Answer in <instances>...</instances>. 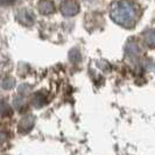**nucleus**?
I'll use <instances>...</instances> for the list:
<instances>
[{
	"mask_svg": "<svg viewBox=\"0 0 155 155\" xmlns=\"http://www.w3.org/2000/svg\"><path fill=\"white\" fill-rule=\"evenodd\" d=\"M110 16L116 23L123 27H132L138 19V9L130 1H118L111 5Z\"/></svg>",
	"mask_w": 155,
	"mask_h": 155,
	"instance_id": "1",
	"label": "nucleus"
},
{
	"mask_svg": "<svg viewBox=\"0 0 155 155\" xmlns=\"http://www.w3.org/2000/svg\"><path fill=\"white\" fill-rule=\"evenodd\" d=\"M61 11H62L63 15L65 16H72L75 14H77L79 8H78V5L75 2V1H71V0H68L65 2H63L62 6H61Z\"/></svg>",
	"mask_w": 155,
	"mask_h": 155,
	"instance_id": "2",
	"label": "nucleus"
},
{
	"mask_svg": "<svg viewBox=\"0 0 155 155\" xmlns=\"http://www.w3.org/2000/svg\"><path fill=\"white\" fill-rule=\"evenodd\" d=\"M34 123H35V120H34V117L33 116H27L22 118L21 119V121L19 123V130H20V132H28L29 130H31V127L34 126Z\"/></svg>",
	"mask_w": 155,
	"mask_h": 155,
	"instance_id": "3",
	"label": "nucleus"
},
{
	"mask_svg": "<svg viewBox=\"0 0 155 155\" xmlns=\"http://www.w3.org/2000/svg\"><path fill=\"white\" fill-rule=\"evenodd\" d=\"M39 11L45 15L51 14V13H54L55 11L54 4L50 0H42V1H40L39 4Z\"/></svg>",
	"mask_w": 155,
	"mask_h": 155,
	"instance_id": "4",
	"label": "nucleus"
},
{
	"mask_svg": "<svg viewBox=\"0 0 155 155\" xmlns=\"http://www.w3.org/2000/svg\"><path fill=\"white\" fill-rule=\"evenodd\" d=\"M143 39L145 43L148 48H155V31L154 29H148L143 33Z\"/></svg>",
	"mask_w": 155,
	"mask_h": 155,
	"instance_id": "5",
	"label": "nucleus"
},
{
	"mask_svg": "<svg viewBox=\"0 0 155 155\" xmlns=\"http://www.w3.org/2000/svg\"><path fill=\"white\" fill-rule=\"evenodd\" d=\"M18 19H19V21L21 23L27 25V26H31V25H33V22H34L33 14H31V12H28V11H22V12L19 14Z\"/></svg>",
	"mask_w": 155,
	"mask_h": 155,
	"instance_id": "6",
	"label": "nucleus"
},
{
	"mask_svg": "<svg viewBox=\"0 0 155 155\" xmlns=\"http://www.w3.org/2000/svg\"><path fill=\"white\" fill-rule=\"evenodd\" d=\"M126 54L130 55V57H135L139 54V48H138L135 42H133V41L128 42V45L126 47Z\"/></svg>",
	"mask_w": 155,
	"mask_h": 155,
	"instance_id": "7",
	"label": "nucleus"
},
{
	"mask_svg": "<svg viewBox=\"0 0 155 155\" xmlns=\"http://www.w3.org/2000/svg\"><path fill=\"white\" fill-rule=\"evenodd\" d=\"M45 103H46V96H45L43 93L40 92L34 96V98H33V104H34L35 107H41Z\"/></svg>",
	"mask_w": 155,
	"mask_h": 155,
	"instance_id": "8",
	"label": "nucleus"
},
{
	"mask_svg": "<svg viewBox=\"0 0 155 155\" xmlns=\"http://www.w3.org/2000/svg\"><path fill=\"white\" fill-rule=\"evenodd\" d=\"M69 58H70V61H71V62L77 63V62L81 61L82 55H81V53H79V50H78V49H72L69 54Z\"/></svg>",
	"mask_w": 155,
	"mask_h": 155,
	"instance_id": "9",
	"label": "nucleus"
},
{
	"mask_svg": "<svg viewBox=\"0 0 155 155\" xmlns=\"http://www.w3.org/2000/svg\"><path fill=\"white\" fill-rule=\"evenodd\" d=\"M14 85H15V82H14L13 78H11V77L4 78V81H2V89L9 90V89H12Z\"/></svg>",
	"mask_w": 155,
	"mask_h": 155,
	"instance_id": "10",
	"label": "nucleus"
},
{
	"mask_svg": "<svg viewBox=\"0 0 155 155\" xmlns=\"http://www.w3.org/2000/svg\"><path fill=\"white\" fill-rule=\"evenodd\" d=\"M1 106H2V110H1V114H2V117H7V116H11V114H12V110H11V107L8 106L5 101H2Z\"/></svg>",
	"mask_w": 155,
	"mask_h": 155,
	"instance_id": "11",
	"label": "nucleus"
},
{
	"mask_svg": "<svg viewBox=\"0 0 155 155\" xmlns=\"http://www.w3.org/2000/svg\"><path fill=\"white\" fill-rule=\"evenodd\" d=\"M14 0H2V4H12Z\"/></svg>",
	"mask_w": 155,
	"mask_h": 155,
	"instance_id": "12",
	"label": "nucleus"
}]
</instances>
